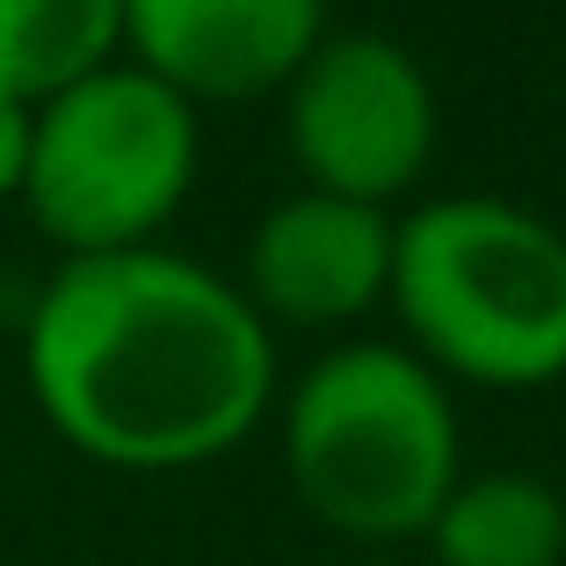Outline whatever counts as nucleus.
<instances>
[{
  "label": "nucleus",
  "instance_id": "f257e3e1",
  "mask_svg": "<svg viewBox=\"0 0 566 566\" xmlns=\"http://www.w3.org/2000/svg\"><path fill=\"white\" fill-rule=\"evenodd\" d=\"M22 378L59 443L109 472H189L276 400V334L233 276L175 248L73 254L22 319Z\"/></svg>",
  "mask_w": 566,
  "mask_h": 566
},
{
  "label": "nucleus",
  "instance_id": "f03ea898",
  "mask_svg": "<svg viewBox=\"0 0 566 566\" xmlns=\"http://www.w3.org/2000/svg\"><path fill=\"white\" fill-rule=\"evenodd\" d=\"M407 349L458 385L537 392L566 378V233L509 197H429L392 233Z\"/></svg>",
  "mask_w": 566,
  "mask_h": 566
},
{
  "label": "nucleus",
  "instance_id": "7ed1b4c3",
  "mask_svg": "<svg viewBox=\"0 0 566 566\" xmlns=\"http://www.w3.org/2000/svg\"><path fill=\"white\" fill-rule=\"evenodd\" d=\"M283 472L305 516L349 545L429 537L465 480L450 385L407 342H342L283 400Z\"/></svg>",
  "mask_w": 566,
  "mask_h": 566
},
{
  "label": "nucleus",
  "instance_id": "20e7f679",
  "mask_svg": "<svg viewBox=\"0 0 566 566\" xmlns=\"http://www.w3.org/2000/svg\"><path fill=\"white\" fill-rule=\"evenodd\" d=\"M197 109L132 59H109L87 81L36 102L22 211L59 248V262L153 248L197 189Z\"/></svg>",
  "mask_w": 566,
  "mask_h": 566
},
{
  "label": "nucleus",
  "instance_id": "39448f33",
  "mask_svg": "<svg viewBox=\"0 0 566 566\" xmlns=\"http://www.w3.org/2000/svg\"><path fill=\"white\" fill-rule=\"evenodd\" d=\"M436 81L407 44L370 30L319 36V51L283 81V146L305 189L349 203H400L436 160Z\"/></svg>",
  "mask_w": 566,
  "mask_h": 566
},
{
  "label": "nucleus",
  "instance_id": "423d86ee",
  "mask_svg": "<svg viewBox=\"0 0 566 566\" xmlns=\"http://www.w3.org/2000/svg\"><path fill=\"white\" fill-rule=\"evenodd\" d=\"M392 233L400 218L327 189L269 203L240 254V298L269 327H349L392 291Z\"/></svg>",
  "mask_w": 566,
  "mask_h": 566
},
{
  "label": "nucleus",
  "instance_id": "0eeeda50",
  "mask_svg": "<svg viewBox=\"0 0 566 566\" xmlns=\"http://www.w3.org/2000/svg\"><path fill=\"white\" fill-rule=\"evenodd\" d=\"M327 36V0H124V59L203 102L283 95Z\"/></svg>",
  "mask_w": 566,
  "mask_h": 566
},
{
  "label": "nucleus",
  "instance_id": "6e6552de",
  "mask_svg": "<svg viewBox=\"0 0 566 566\" xmlns=\"http://www.w3.org/2000/svg\"><path fill=\"white\" fill-rule=\"evenodd\" d=\"M436 566H566V501L537 472H465L429 523Z\"/></svg>",
  "mask_w": 566,
  "mask_h": 566
},
{
  "label": "nucleus",
  "instance_id": "1a4fd4ad",
  "mask_svg": "<svg viewBox=\"0 0 566 566\" xmlns=\"http://www.w3.org/2000/svg\"><path fill=\"white\" fill-rule=\"evenodd\" d=\"M124 59V0H0V95L44 102Z\"/></svg>",
  "mask_w": 566,
  "mask_h": 566
},
{
  "label": "nucleus",
  "instance_id": "9d476101",
  "mask_svg": "<svg viewBox=\"0 0 566 566\" xmlns=\"http://www.w3.org/2000/svg\"><path fill=\"white\" fill-rule=\"evenodd\" d=\"M30 124H36V102L0 95V203H22V182H30Z\"/></svg>",
  "mask_w": 566,
  "mask_h": 566
},
{
  "label": "nucleus",
  "instance_id": "9b49d317",
  "mask_svg": "<svg viewBox=\"0 0 566 566\" xmlns=\"http://www.w3.org/2000/svg\"><path fill=\"white\" fill-rule=\"evenodd\" d=\"M356 566H392V559H356Z\"/></svg>",
  "mask_w": 566,
  "mask_h": 566
}]
</instances>
